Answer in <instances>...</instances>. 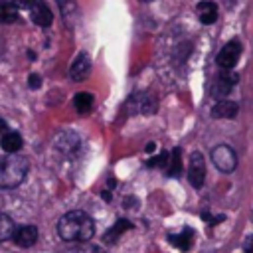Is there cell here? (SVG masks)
<instances>
[{
	"label": "cell",
	"mask_w": 253,
	"mask_h": 253,
	"mask_svg": "<svg viewBox=\"0 0 253 253\" xmlns=\"http://www.w3.org/2000/svg\"><path fill=\"white\" fill-rule=\"evenodd\" d=\"M0 146H2L4 152L14 154V152H18V150L22 148V136H20L18 132H6V134H2V138H0Z\"/></svg>",
	"instance_id": "5bb4252c"
},
{
	"label": "cell",
	"mask_w": 253,
	"mask_h": 253,
	"mask_svg": "<svg viewBox=\"0 0 253 253\" xmlns=\"http://www.w3.org/2000/svg\"><path fill=\"white\" fill-rule=\"evenodd\" d=\"M69 253H107L103 247H99V245H91V243H83V245H77V247H73Z\"/></svg>",
	"instance_id": "44dd1931"
},
{
	"label": "cell",
	"mask_w": 253,
	"mask_h": 253,
	"mask_svg": "<svg viewBox=\"0 0 253 253\" xmlns=\"http://www.w3.org/2000/svg\"><path fill=\"white\" fill-rule=\"evenodd\" d=\"M180 172H182V150L180 148H174L170 152V158H168L166 174L168 176H180Z\"/></svg>",
	"instance_id": "2e32d148"
},
{
	"label": "cell",
	"mask_w": 253,
	"mask_h": 253,
	"mask_svg": "<svg viewBox=\"0 0 253 253\" xmlns=\"http://www.w3.org/2000/svg\"><path fill=\"white\" fill-rule=\"evenodd\" d=\"M243 249H245V253H253V235H249L243 241Z\"/></svg>",
	"instance_id": "d4e9b609"
},
{
	"label": "cell",
	"mask_w": 253,
	"mask_h": 253,
	"mask_svg": "<svg viewBox=\"0 0 253 253\" xmlns=\"http://www.w3.org/2000/svg\"><path fill=\"white\" fill-rule=\"evenodd\" d=\"M57 233L63 241H89L95 233V221L85 211L73 210L59 217Z\"/></svg>",
	"instance_id": "6da1fadb"
},
{
	"label": "cell",
	"mask_w": 253,
	"mask_h": 253,
	"mask_svg": "<svg viewBox=\"0 0 253 253\" xmlns=\"http://www.w3.org/2000/svg\"><path fill=\"white\" fill-rule=\"evenodd\" d=\"M14 231H16L14 221H12L6 213L0 211V241H6V239H10V237H14Z\"/></svg>",
	"instance_id": "ac0fdd59"
},
{
	"label": "cell",
	"mask_w": 253,
	"mask_h": 253,
	"mask_svg": "<svg viewBox=\"0 0 253 253\" xmlns=\"http://www.w3.org/2000/svg\"><path fill=\"white\" fill-rule=\"evenodd\" d=\"M188 180L194 188H202L206 180V160L200 152H192L188 164Z\"/></svg>",
	"instance_id": "5b68a950"
},
{
	"label": "cell",
	"mask_w": 253,
	"mask_h": 253,
	"mask_svg": "<svg viewBox=\"0 0 253 253\" xmlns=\"http://www.w3.org/2000/svg\"><path fill=\"white\" fill-rule=\"evenodd\" d=\"M192 239H194V231H192L190 227H184L180 233H170V235H168V241H170L174 247H178L180 251H190Z\"/></svg>",
	"instance_id": "7c38bea8"
},
{
	"label": "cell",
	"mask_w": 253,
	"mask_h": 253,
	"mask_svg": "<svg viewBox=\"0 0 253 253\" xmlns=\"http://www.w3.org/2000/svg\"><path fill=\"white\" fill-rule=\"evenodd\" d=\"M63 138H65V142H59V140H57V148H61L63 152H73V150H77L79 138H77L73 132H65Z\"/></svg>",
	"instance_id": "ffe728a7"
},
{
	"label": "cell",
	"mask_w": 253,
	"mask_h": 253,
	"mask_svg": "<svg viewBox=\"0 0 253 253\" xmlns=\"http://www.w3.org/2000/svg\"><path fill=\"white\" fill-rule=\"evenodd\" d=\"M128 109L136 111V113H144V115H152L156 111V101L152 95L148 93H136L130 97L128 101Z\"/></svg>",
	"instance_id": "ba28073f"
},
{
	"label": "cell",
	"mask_w": 253,
	"mask_h": 253,
	"mask_svg": "<svg viewBox=\"0 0 253 253\" xmlns=\"http://www.w3.org/2000/svg\"><path fill=\"white\" fill-rule=\"evenodd\" d=\"M152 150H154V144H152V142H148V144H146V152H152Z\"/></svg>",
	"instance_id": "83f0119b"
},
{
	"label": "cell",
	"mask_w": 253,
	"mask_h": 253,
	"mask_svg": "<svg viewBox=\"0 0 253 253\" xmlns=\"http://www.w3.org/2000/svg\"><path fill=\"white\" fill-rule=\"evenodd\" d=\"M202 217H204V221H208L210 225H215V223H219V221H223V215H215V217H211L208 211L206 213H202Z\"/></svg>",
	"instance_id": "cb8c5ba5"
},
{
	"label": "cell",
	"mask_w": 253,
	"mask_h": 253,
	"mask_svg": "<svg viewBox=\"0 0 253 253\" xmlns=\"http://www.w3.org/2000/svg\"><path fill=\"white\" fill-rule=\"evenodd\" d=\"M18 18V10H16V4L12 2H4L0 6V22H14Z\"/></svg>",
	"instance_id": "d6986e66"
},
{
	"label": "cell",
	"mask_w": 253,
	"mask_h": 253,
	"mask_svg": "<svg viewBox=\"0 0 253 253\" xmlns=\"http://www.w3.org/2000/svg\"><path fill=\"white\" fill-rule=\"evenodd\" d=\"M89 73H91V59H89V55L85 51H81L73 59L71 67H69V77L73 81H83V79H87Z\"/></svg>",
	"instance_id": "52a82bcc"
},
{
	"label": "cell",
	"mask_w": 253,
	"mask_h": 253,
	"mask_svg": "<svg viewBox=\"0 0 253 253\" xmlns=\"http://www.w3.org/2000/svg\"><path fill=\"white\" fill-rule=\"evenodd\" d=\"M211 162H213V166H215L219 172L229 174V172H233L235 166H237V154H235V150H233L231 146H227V144H217V146L211 148Z\"/></svg>",
	"instance_id": "3957f363"
},
{
	"label": "cell",
	"mask_w": 253,
	"mask_h": 253,
	"mask_svg": "<svg viewBox=\"0 0 253 253\" xmlns=\"http://www.w3.org/2000/svg\"><path fill=\"white\" fill-rule=\"evenodd\" d=\"M198 18L202 24H213L217 20V6L210 0L198 4Z\"/></svg>",
	"instance_id": "4fadbf2b"
},
{
	"label": "cell",
	"mask_w": 253,
	"mask_h": 253,
	"mask_svg": "<svg viewBox=\"0 0 253 253\" xmlns=\"http://www.w3.org/2000/svg\"><path fill=\"white\" fill-rule=\"evenodd\" d=\"M239 55H241V43H239L237 40H231V42H227V43L221 47V51L217 53V59H215V61H217L219 67L231 69V67L237 63Z\"/></svg>",
	"instance_id": "8992f818"
},
{
	"label": "cell",
	"mask_w": 253,
	"mask_h": 253,
	"mask_svg": "<svg viewBox=\"0 0 253 253\" xmlns=\"http://www.w3.org/2000/svg\"><path fill=\"white\" fill-rule=\"evenodd\" d=\"M237 81H239L237 73L225 69V71H221V73L211 81V85H210V95L215 97V99H219V101H223L225 95H229V91L233 89V85H235Z\"/></svg>",
	"instance_id": "277c9868"
},
{
	"label": "cell",
	"mask_w": 253,
	"mask_h": 253,
	"mask_svg": "<svg viewBox=\"0 0 253 253\" xmlns=\"http://www.w3.org/2000/svg\"><path fill=\"white\" fill-rule=\"evenodd\" d=\"M28 85H30L32 89H38V87L42 85V77H40L38 73H32V75H30V79H28Z\"/></svg>",
	"instance_id": "603a6c76"
},
{
	"label": "cell",
	"mask_w": 253,
	"mask_h": 253,
	"mask_svg": "<svg viewBox=\"0 0 253 253\" xmlns=\"http://www.w3.org/2000/svg\"><path fill=\"white\" fill-rule=\"evenodd\" d=\"M30 14H32V20H34V24H38V26H49L51 22H53V14H51V10L45 6V2H42V0H36V4L30 8Z\"/></svg>",
	"instance_id": "30bf717a"
},
{
	"label": "cell",
	"mask_w": 253,
	"mask_h": 253,
	"mask_svg": "<svg viewBox=\"0 0 253 253\" xmlns=\"http://www.w3.org/2000/svg\"><path fill=\"white\" fill-rule=\"evenodd\" d=\"M73 105H75V109H77L79 113H87V111L93 107V95L87 93V91H81V93H77V95L73 97Z\"/></svg>",
	"instance_id": "e0dca14e"
},
{
	"label": "cell",
	"mask_w": 253,
	"mask_h": 253,
	"mask_svg": "<svg viewBox=\"0 0 253 253\" xmlns=\"http://www.w3.org/2000/svg\"><path fill=\"white\" fill-rule=\"evenodd\" d=\"M28 174V160L18 154L0 158V188H16Z\"/></svg>",
	"instance_id": "7a4b0ae2"
},
{
	"label": "cell",
	"mask_w": 253,
	"mask_h": 253,
	"mask_svg": "<svg viewBox=\"0 0 253 253\" xmlns=\"http://www.w3.org/2000/svg\"><path fill=\"white\" fill-rule=\"evenodd\" d=\"M237 113H239L237 103L227 101V99L217 101L213 105V109H211V117L213 119H233V117H237Z\"/></svg>",
	"instance_id": "8fae6325"
},
{
	"label": "cell",
	"mask_w": 253,
	"mask_h": 253,
	"mask_svg": "<svg viewBox=\"0 0 253 253\" xmlns=\"http://www.w3.org/2000/svg\"><path fill=\"white\" fill-rule=\"evenodd\" d=\"M130 227H132V223H130L128 219H117V223L103 235V241H105V243H115V241H117L126 229H130Z\"/></svg>",
	"instance_id": "9a60e30c"
},
{
	"label": "cell",
	"mask_w": 253,
	"mask_h": 253,
	"mask_svg": "<svg viewBox=\"0 0 253 253\" xmlns=\"http://www.w3.org/2000/svg\"><path fill=\"white\" fill-rule=\"evenodd\" d=\"M168 158H170V154H168L166 150H162L158 156H154V158L148 160L146 164H148V166H158V168H162V166H168Z\"/></svg>",
	"instance_id": "7402d4cb"
},
{
	"label": "cell",
	"mask_w": 253,
	"mask_h": 253,
	"mask_svg": "<svg viewBox=\"0 0 253 253\" xmlns=\"http://www.w3.org/2000/svg\"><path fill=\"white\" fill-rule=\"evenodd\" d=\"M0 132L6 134V121L4 119H0Z\"/></svg>",
	"instance_id": "4316f807"
},
{
	"label": "cell",
	"mask_w": 253,
	"mask_h": 253,
	"mask_svg": "<svg viewBox=\"0 0 253 253\" xmlns=\"http://www.w3.org/2000/svg\"><path fill=\"white\" fill-rule=\"evenodd\" d=\"M4 2H6V0H0V6H2V4H4Z\"/></svg>",
	"instance_id": "f1b7e54d"
},
{
	"label": "cell",
	"mask_w": 253,
	"mask_h": 253,
	"mask_svg": "<svg viewBox=\"0 0 253 253\" xmlns=\"http://www.w3.org/2000/svg\"><path fill=\"white\" fill-rule=\"evenodd\" d=\"M18 6H24V8H32L36 4V0H14Z\"/></svg>",
	"instance_id": "484cf974"
},
{
	"label": "cell",
	"mask_w": 253,
	"mask_h": 253,
	"mask_svg": "<svg viewBox=\"0 0 253 253\" xmlns=\"http://www.w3.org/2000/svg\"><path fill=\"white\" fill-rule=\"evenodd\" d=\"M14 241L20 247H32L38 241V227L36 225H22L14 231Z\"/></svg>",
	"instance_id": "9c48e42d"
}]
</instances>
